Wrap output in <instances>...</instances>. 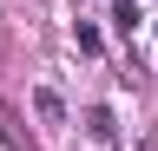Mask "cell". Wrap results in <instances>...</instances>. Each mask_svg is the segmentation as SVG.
<instances>
[{
  "mask_svg": "<svg viewBox=\"0 0 158 151\" xmlns=\"http://www.w3.org/2000/svg\"><path fill=\"white\" fill-rule=\"evenodd\" d=\"M33 112H40L46 125H66V99H59V92H46V85L33 92Z\"/></svg>",
  "mask_w": 158,
  "mask_h": 151,
  "instance_id": "6da1fadb",
  "label": "cell"
},
{
  "mask_svg": "<svg viewBox=\"0 0 158 151\" xmlns=\"http://www.w3.org/2000/svg\"><path fill=\"white\" fill-rule=\"evenodd\" d=\"M86 125H92V138H99V145H112V138H118V125H112V112H106V105H92V112H86Z\"/></svg>",
  "mask_w": 158,
  "mask_h": 151,
  "instance_id": "7a4b0ae2",
  "label": "cell"
},
{
  "mask_svg": "<svg viewBox=\"0 0 158 151\" xmlns=\"http://www.w3.org/2000/svg\"><path fill=\"white\" fill-rule=\"evenodd\" d=\"M112 20H118V33L132 40V26H138V7H132V0H118V7H112Z\"/></svg>",
  "mask_w": 158,
  "mask_h": 151,
  "instance_id": "3957f363",
  "label": "cell"
}]
</instances>
